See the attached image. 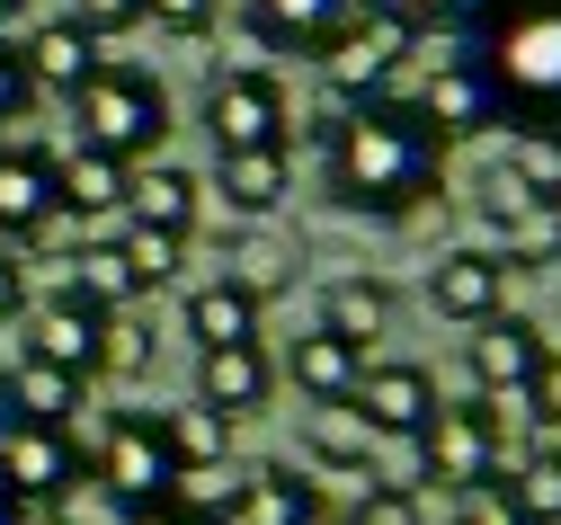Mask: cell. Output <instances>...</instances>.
I'll list each match as a JSON object with an SVG mask.
<instances>
[{"label":"cell","mask_w":561,"mask_h":525,"mask_svg":"<svg viewBox=\"0 0 561 525\" xmlns=\"http://www.w3.org/2000/svg\"><path fill=\"white\" fill-rule=\"evenodd\" d=\"M428 304H437L446 321H463V330L500 321V312H508V267H500V250H446V259L428 267Z\"/></svg>","instance_id":"11"},{"label":"cell","mask_w":561,"mask_h":525,"mask_svg":"<svg viewBox=\"0 0 561 525\" xmlns=\"http://www.w3.org/2000/svg\"><path fill=\"white\" fill-rule=\"evenodd\" d=\"M62 19H81L90 36H125V27H144V0H72Z\"/></svg>","instance_id":"39"},{"label":"cell","mask_w":561,"mask_h":525,"mask_svg":"<svg viewBox=\"0 0 561 525\" xmlns=\"http://www.w3.org/2000/svg\"><path fill=\"white\" fill-rule=\"evenodd\" d=\"M526 205H543V196H535V187H526V179H517L508 161H500V170H490V179H481V214H490V232H500V222H508V214H526Z\"/></svg>","instance_id":"36"},{"label":"cell","mask_w":561,"mask_h":525,"mask_svg":"<svg viewBox=\"0 0 561 525\" xmlns=\"http://www.w3.org/2000/svg\"><path fill=\"white\" fill-rule=\"evenodd\" d=\"M312 516H321L312 481H295L286 464H259V472H241L224 490V507L205 516V525H312Z\"/></svg>","instance_id":"14"},{"label":"cell","mask_w":561,"mask_h":525,"mask_svg":"<svg viewBox=\"0 0 561 525\" xmlns=\"http://www.w3.org/2000/svg\"><path fill=\"white\" fill-rule=\"evenodd\" d=\"M27 330H36V339H27V356L90 374V365H99V330H107V312H99V304H81L72 285H54L45 304H36V321H27Z\"/></svg>","instance_id":"15"},{"label":"cell","mask_w":561,"mask_h":525,"mask_svg":"<svg viewBox=\"0 0 561 525\" xmlns=\"http://www.w3.org/2000/svg\"><path fill=\"white\" fill-rule=\"evenodd\" d=\"M286 125H295V107H286V81H276V71H259V62L215 71V90H205L215 152H286Z\"/></svg>","instance_id":"6"},{"label":"cell","mask_w":561,"mask_h":525,"mask_svg":"<svg viewBox=\"0 0 561 525\" xmlns=\"http://www.w3.org/2000/svg\"><path fill=\"white\" fill-rule=\"evenodd\" d=\"M410 107L437 125V142H463V134H481V125H500V90H490V71L472 62V45L446 54V62H437V81L419 90Z\"/></svg>","instance_id":"10"},{"label":"cell","mask_w":561,"mask_h":525,"mask_svg":"<svg viewBox=\"0 0 561 525\" xmlns=\"http://www.w3.org/2000/svg\"><path fill=\"white\" fill-rule=\"evenodd\" d=\"M500 241H508V259H500L508 276H517V267H561V214H552V205H526V214L500 222Z\"/></svg>","instance_id":"31"},{"label":"cell","mask_w":561,"mask_h":525,"mask_svg":"<svg viewBox=\"0 0 561 525\" xmlns=\"http://www.w3.org/2000/svg\"><path fill=\"white\" fill-rule=\"evenodd\" d=\"M125 525H205V516L179 507V499H152V507H125Z\"/></svg>","instance_id":"43"},{"label":"cell","mask_w":561,"mask_h":525,"mask_svg":"<svg viewBox=\"0 0 561 525\" xmlns=\"http://www.w3.org/2000/svg\"><path fill=\"white\" fill-rule=\"evenodd\" d=\"M215 187H224V205H232V214L267 222L276 205H286V187H295V161H286V152H224Z\"/></svg>","instance_id":"23"},{"label":"cell","mask_w":561,"mask_h":525,"mask_svg":"<svg viewBox=\"0 0 561 525\" xmlns=\"http://www.w3.org/2000/svg\"><path fill=\"white\" fill-rule=\"evenodd\" d=\"M347 525H428V490H366Z\"/></svg>","instance_id":"34"},{"label":"cell","mask_w":561,"mask_h":525,"mask_svg":"<svg viewBox=\"0 0 561 525\" xmlns=\"http://www.w3.org/2000/svg\"><path fill=\"white\" fill-rule=\"evenodd\" d=\"M481 10H490V0H410V19H419V27H472Z\"/></svg>","instance_id":"42"},{"label":"cell","mask_w":561,"mask_h":525,"mask_svg":"<svg viewBox=\"0 0 561 525\" xmlns=\"http://www.w3.org/2000/svg\"><path fill=\"white\" fill-rule=\"evenodd\" d=\"M90 481H99L116 507H152V499H170L179 464H170L161 410H116L107 436H99V455H90Z\"/></svg>","instance_id":"7"},{"label":"cell","mask_w":561,"mask_h":525,"mask_svg":"<svg viewBox=\"0 0 561 525\" xmlns=\"http://www.w3.org/2000/svg\"><path fill=\"white\" fill-rule=\"evenodd\" d=\"M517 410H526V419H543V427L561 436V356H552V365L535 374V384H526V401H517Z\"/></svg>","instance_id":"40"},{"label":"cell","mask_w":561,"mask_h":525,"mask_svg":"<svg viewBox=\"0 0 561 525\" xmlns=\"http://www.w3.org/2000/svg\"><path fill=\"white\" fill-rule=\"evenodd\" d=\"M90 464H81V445H72V427H36V419H19L10 436H0V490H10L19 507H45V499H62Z\"/></svg>","instance_id":"8"},{"label":"cell","mask_w":561,"mask_h":525,"mask_svg":"<svg viewBox=\"0 0 561 525\" xmlns=\"http://www.w3.org/2000/svg\"><path fill=\"white\" fill-rule=\"evenodd\" d=\"M72 125H81V142L90 152H107V161H152L161 152V134H170V90L152 81L144 62H99L90 81L72 90Z\"/></svg>","instance_id":"3"},{"label":"cell","mask_w":561,"mask_h":525,"mask_svg":"<svg viewBox=\"0 0 561 525\" xmlns=\"http://www.w3.org/2000/svg\"><path fill=\"white\" fill-rule=\"evenodd\" d=\"M10 19H27V0H0V27H10Z\"/></svg>","instance_id":"47"},{"label":"cell","mask_w":561,"mask_h":525,"mask_svg":"<svg viewBox=\"0 0 561 525\" xmlns=\"http://www.w3.org/2000/svg\"><path fill=\"white\" fill-rule=\"evenodd\" d=\"M19 427V401H10V374H0V436Z\"/></svg>","instance_id":"45"},{"label":"cell","mask_w":561,"mask_h":525,"mask_svg":"<svg viewBox=\"0 0 561 525\" xmlns=\"http://www.w3.org/2000/svg\"><path fill=\"white\" fill-rule=\"evenodd\" d=\"M321 330H339L347 347L383 339V330H392V285H383V276H339V285L321 294Z\"/></svg>","instance_id":"26"},{"label":"cell","mask_w":561,"mask_h":525,"mask_svg":"<svg viewBox=\"0 0 561 525\" xmlns=\"http://www.w3.org/2000/svg\"><path fill=\"white\" fill-rule=\"evenodd\" d=\"M224 276L250 294V304H267L276 285H295V250H286V241H267V232H250V241L224 250Z\"/></svg>","instance_id":"29"},{"label":"cell","mask_w":561,"mask_h":525,"mask_svg":"<svg viewBox=\"0 0 561 525\" xmlns=\"http://www.w3.org/2000/svg\"><path fill=\"white\" fill-rule=\"evenodd\" d=\"M286 374H295V392H312L321 410H339L347 392H357V374H366V347H347L339 330H304L286 347Z\"/></svg>","instance_id":"18"},{"label":"cell","mask_w":561,"mask_h":525,"mask_svg":"<svg viewBox=\"0 0 561 525\" xmlns=\"http://www.w3.org/2000/svg\"><path fill=\"white\" fill-rule=\"evenodd\" d=\"M196 170H179V161H152V170H134V187H125V205H134V222H152V232H187L196 222Z\"/></svg>","instance_id":"25"},{"label":"cell","mask_w":561,"mask_h":525,"mask_svg":"<svg viewBox=\"0 0 561 525\" xmlns=\"http://www.w3.org/2000/svg\"><path fill=\"white\" fill-rule=\"evenodd\" d=\"M161 436H170V464H179V472H224V455H232V419L205 410V401L161 410Z\"/></svg>","instance_id":"27"},{"label":"cell","mask_w":561,"mask_h":525,"mask_svg":"<svg viewBox=\"0 0 561 525\" xmlns=\"http://www.w3.org/2000/svg\"><path fill=\"white\" fill-rule=\"evenodd\" d=\"M552 214H561V196H552Z\"/></svg>","instance_id":"49"},{"label":"cell","mask_w":561,"mask_h":525,"mask_svg":"<svg viewBox=\"0 0 561 525\" xmlns=\"http://www.w3.org/2000/svg\"><path fill=\"white\" fill-rule=\"evenodd\" d=\"M455 525H535V516H526V507L508 499V481H481V490H463Z\"/></svg>","instance_id":"35"},{"label":"cell","mask_w":561,"mask_h":525,"mask_svg":"<svg viewBox=\"0 0 561 525\" xmlns=\"http://www.w3.org/2000/svg\"><path fill=\"white\" fill-rule=\"evenodd\" d=\"M375 445H383V436H375V427H366L357 410H347V401H339V410H312V419H304V464H312V472H347V481H375Z\"/></svg>","instance_id":"19"},{"label":"cell","mask_w":561,"mask_h":525,"mask_svg":"<svg viewBox=\"0 0 561 525\" xmlns=\"http://www.w3.org/2000/svg\"><path fill=\"white\" fill-rule=\"evenodd\" d=\"M241 19H250V36L267 54H312L330 36V19H339V0H241Z\"/></svg>","instance_id":"24"},{"label":"cell","mask_w":561,"mask_h":525,"mask_svg":"<svg viewBox=\"0 0 561 525\" xmlns=\"http://www.w3.org/2000/svg\"><path fill=\"white\" fill-rule=\"evenodd\" d=\"M508 499H517L535 525H561V455H552V445H535V455L508 472Z\"/></svg>","instance_id":"32"},{"label":"cell","mask_w":561,"mask_h":525,"mask_svg":"<svg viewBox=\"0 0 561 525\" xmlns=\"http://www.w3.org/2000/svg\"><path fill=\"white\" fill-rule=\"evenodd\" d=\"M472 62L490 71L500 116H517V134L561 142V0H490Z\"/></svg>","instance_id":"2"},{"label":"cell","mask_w":561,"mask_h":525,"mask_svg":"<svg viewBox=\"0 0 561 525\" xmlns=\"http://www.w3.org/2000/svg\"><path fill=\"white\" fill-rule=\"evenodd\" d=\"M10 374V401H19V419H36V427H72V410L90 401V374H72V365H45V356H19V365H0Z\"/></svg>","instance_id":"20"},{"label":"cell","mask_w":561,"mask_h":525,"mask_svg":"<svg viewBox=\"0 0 561 525\" xmlns=\"http://www.w3.org/2000/svg\"><path fill=\"white\" fill-rule=\"evenodd\" d=\"M187 339H196V356L205 347H241V339H259V304H250L232 276H205L187 294Z\"/></svg>","instance_id":"22"},{"label":"cell","mask_w":561,"mask_h":525,"mask_svg":"<svg viewBox=\"0 0 561 525\" xmlns=\"http://www.w3.org/2000/svg\"><path fill=\"white\" fill-rule=\"evenodd\" d=\"M500 455H508V427H500V401H437L428 427H419V464H428L437 490H481L500 481Z\"/></svg>","instance_id":"5"},{"label":"cell","mask_w":561,"mask_h":525,"mask_svg":"<svg viewBox=\"0 0 561 525\" xmlns=\"http://www.w3.org/2000/svg\"><path fill=\"white\" fill-rule=\"evenodd\" d=\"M19 312H27V259L0 241V321H19Z\"/></svg>","instance_id":"41"},{"label":"cell","mask_w":561,"mask_h":525,"mask_svg":"<svg viewBox=\"0 0 561 525\" xmlns=\"http://www.w3.org/2000/svg\"><path fill=\"white\" fill-rule=\"evenodd\" d=\"M437 170H446V142L410 99H366L330 125V196L347 214L401 222L437 196Z\"/></svg>","instance_id":"1"},{"label":"cell","mask_w":561,"mask_h":525,"mask_svg":"<svg viewBox=\"0 0 561 525\" xmlns=\"http://www.w3.org/2000/svg\"><path fill=\"white\" fill-rule=\"evenodd\" d=\"M125 267H134V294H161L179 267H187V232H152V222H134V232H116Z\"/></svg>","instance_id":"30"},{"label":"cell","mask_w":561,"mask_h":525,"mask_svg":"<svg viewBox=\"0 0 561 525\" xmlns=\"http://www.w3.org/2000/svg\"><path fill=\"white\" fill-rule=\"evenodd\" d=\"M267 392H276V356H267L259 339H241V347H205V356H196V401H205V410L250 419V410H267Z\"/></svg>","instance_id":"13"},{"label":"cell","mask_w":561,"mask_h":525,"mask_svg":"<svg viewBox=\"0 0 561 525\" xmlns=\"http://www.w3.org/2000/svg\"><path fill=\"white\" fill-rule=\"evenodd\" d=\"M36 107V81H27V62H19V45L0 36V125H19Z\"/></svg>","instance_id":"38"},{"label":"cell","mask_w":561,"mask_h":525,"mask_svg":"<svg viewBox=\"0 0 561 525\" xmlns=\"http://www.w3.org/2000/svg\"><path fill=\"white\" fill-rule=\"evenodd\" d=\"M144 365H152V330L134 321V312H107V330H99V365H90V374H116V384H125V374H144Z\"/></svg>","instance_id":"33"},{"label":"cell","mask_w":561,"mask_h":525,"mask_svg":"<svg viewBox=\"0 0 561 525\" xmlns=\"http://www.w3.org/2000/svg\"><path fill=\"white\" fill-rule=\"evenodd\" d=\"M410 36H419V19H383V10H339V19H330V36L312 45L321 81H330V99H347V107L383 99V90H392V71H401V54H410Z\"/></svg>","instance_id":"4"},{"label":"cell","mask_w":561,"mask_h":525,"mask_svg":"<svg viewBox=\"0 0 561 525\" xmlns=\"http://www.w3.org/2000/svg\"><path fill=\"white\" fill-rule=\"evenodd\" d=\"M552 455H561V436H552Z\"/></svg>","instance_id":"48"},{"label":"cell","mask_w":561,"mask_h":525,"mask_svg":"<svg viewBox=\"0 0 561 525\" xmlns=\"http://www.w3.org/2000/svg\"><path fill=\"white\" fill-rule=\"evenodd\" d=\"M54 205H62L54 196V152L45 142H0V232L27 241Z\"/></svg>","instance_id":"16"},{"label":"cell","mask_w":561,"mask_h":525,"mask_svg":"<svg viewBox=\"0 0 561 525\" xmlns=\"http://www.w3.org/2000/svg\"><path fill=\"white\" fill-rule=\"evenodd\" d=\"M19 516H27V507H19V499H10V490H0V525H19Z\"/></svg>","instance_id":"46"},{"label":"cell","mask_w":561,"mask_h":525,"mask_svg":"<svg viewBox=\"0 0 561 525\" xmlns=\"http://www.w3.org/2000/svg\"><path fill=\"white\" fill-rule=\"evenodd\" d=\"M339 10H383V19H410V0H339Z\"/></svg>","instance_id":"44"},{"label":"cell","mask_w":561,"mask_h":525,"mask_svg":"<svg viewBox=\"0 0 561 525\" xmlns=\"http://www.w3.org/2000/svg\"><path fill=\"white\" fill-rule=\"evenodd\" d=\"M543 365H552V339L535 321H517V312L472 330V384H481V401H526V384Z\"/></svg>","instance_id":"9"},{"label":"cell","mask_w":561,"mask_h":525,"mask_svg":"<svg viewBox=\"0 0 561 525\" xmlns=\"http://www.w3.org/2000/svg\"><path fill=\"white\" fill-rule=\"evenodd\" d=\"M125 187H134V170H125V161H107V152H90V142L54 152V196L72 205L81 222H90V214H116V205H125Z\"/></svg>","instance_id":"21"},{"label":"cell","mask_w":561,"mask_h":525,"mask_svg":"<svg viewBox=\"0 0 561 525\" xmlns=\"http://www.w3.org/2000/svg\"><path fill=\"white\" fill-rule=\"evenodd\" d=\"M19 62H27V81H36V90H62V99H72L107 54H99V36H90L81 19H45V27L19 45Z\"/></svg>","instance_id":"17"},{"label":"cell","mask_w":561,"mask_h":525,"mask_svg":"<svg viewBox=\"0 0 561 525\" xmlns=\"http://www.w3.org/2000/svg\"><path fill=\"white\" fill-rule=\"evenodd\" d=\"M347 410H357L375 436H419L428 410H437V384H428V365H366L357 392H347Z\"/></svg>","instance_id":"12"},{"label":"cell","mask_w":561,"mask_h":525,"mask_svg":"<svg viewBox=\"0 0 561 525\" xmlns=\"http://www.w3.org/2000/svg\"><path fill=\"white\" fill-rule=\"evenodd\" d=\"M81 294V304H99V312H125L134 304V267H125V250L116 241H81L72 250V276H62Z\"/></svg>","instance_id":"28"},{"label":"cell","mask_w":561,"mask_h":525,"mask_svg":"<svg viewBox=\"0 0 561 525\" xmlns=\"http://www.w3.org/2000/svg\"><path fill=\"white\" fill-rule=\"evenodd\" d=\"M144 19L170 27V36H205V27L224 19V0H144Z\"/></svg>","instance_id":"37"}]
</instances>
